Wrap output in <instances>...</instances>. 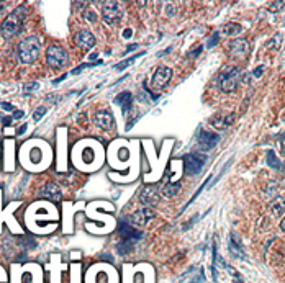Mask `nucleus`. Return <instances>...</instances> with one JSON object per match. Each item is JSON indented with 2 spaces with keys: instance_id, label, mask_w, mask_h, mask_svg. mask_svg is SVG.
<instances>
[{
  "instance_id": "nucleus-32",
  "label": "nucleus",
  "mask_w": 285,
  "mask_h": 283,
  "mask_svg": "<svg viewBox=\"0 0 285 283\" xmlns=\"http://www.w3.org/2000/svg\"><path fill=\"white\" fill-rule=\"evenodd\" d=\"M37 87H38V84H37V82H34V84H30V85H26V87H25V92L28 93L30 90H33V88H37Z\"/></svg>"
},
{
  "instance_id": "nucleus-2",
  "label": "nucleus",
  "mask_w": 285,
  "mask_h": 283,
  "mask_svg": "<svg viewBox=\"0 0 285 283\" xmlns=\"http://www.w3.org/2000/svg\"><path fill=\"white\" fill-rule=\"evenodd\" d=\"M19 161L28 172H43L51 165L52 161V149L43 139L33 138L23 143L19 151Z\"/></svg>"
},
{
  "instance_id": "nucleus-17",
  "label": "nucleus",
  "mask_w": 285,
  "mask_h": 283,
  "mask_svg": "<svg viewBox=\"0 0 285 283\" xmlns=\"http://www.w3.org/2000/svg\"><path fill=\"white\" fill-rule=\"evenodd\" d=\"M94 121H95L97 126H99L100 129H105V131L113 126V117H112V113L106 111V110L97 111L95 117H94Z\"/></svg>"
},
{
  "instance_id": "nucleus-16",
  "label": "nucleus",
  "mask_w": 285,
  "mask_h": 283,
  "mask_svg": "<svg viewBox=\"0 0 285 283\" xmlns=\"http://www.w3.org/2000/svg\"><path fill=\"white\" fill-rule=\"evenodd\" d=\"M228 51L236 58H244L249 51V43L247 40H233L228 43Z\"/></svg>"
},
{
  "instance_id": "nucleus-18",
  "label": "nucleus",
  "mask_w": 285,
  "mask_h": 283,
  "mask_svg": "<svg viewBox=\"0 0 285 283\" xmlns=\"http://www.w3.org/2000/svg\"><path fill=\"white\" fill-rule=\"evenodd\" d=\"M5 157H4V162H5V167L4 169L7 172H10L15 169V164H13V154H15V143L13 139H7L5 141Z\"/></svg>"
},
{
  "instance_id": "nucleus-26",
  "label": "nucleus",
  "mask_w": 285,
  "mask_h": 283,
  "mask_svg": "<svg viewBox=\"0 0 285 283\" xmlns=\"http://www.w3.org/2000/svg\"><path fill=\"white\" fill-rule=\"evenodd\" d=\"M179 188H181V187H179V183L166 182V183H164V187H163V193H164L166 197L171 198V197H174V195H175L177 192H179Z\"/></svg>"
},
{
  "instance_id": "nucleus-1",
  "label": "nucleus",
  "mask_w": 285,
  "mask_h": 283,
  "mask_svg": "<svg viewBox=\"0 0 285 283\" xmlns=\"http://www.w3.org/2000/svg\"><path fill=\"white\" fill-rule=\"evenodd\" d=\"M59 213L51 201L40 200L28 206L25 213V224L31 233L49 234L58 228Z\"/></svg>"
},
{
  "instance_id": "nucleus-37",
  "label": "nucleus",
  "mask_w": 285,
  "mask_h": 283,
  "mask_svg": "<svg viewBox=\"0 0 285 283\" xmlns=\"http://www.w3.org/2000/svg\"><path fill=\"white\" fill-rule=\"evenodd\" d=\"M23 117V111H16L13 117H12V120H19V118H22Z\"/></svg>"
},
{
  "instance_id": "nucleus-29",
  "label": "nucleus",
  "mask_w": 285,
  "mask_h": 283,
  "mask_svg": "<svg viewBox=\"0 0 285 283\" xmlns=\"http://www.w3.org/2000/svg\"><path fill=\"white\" fill-rule=\"evenodd\" d=\"M138 56H133L131 59H127V61H123V63H120V64H117V69H123V67H127V66H130L133 61H135Z\"/></svg>"
},
{
  "instance_id": "nucleus-14",
  "label": "nucleus",
  "mask_w": 285,
  "mask_h": 283,
  "mask_svg": "<svg viewBox=\"0 0 285 283\" xmlns=\"http://www.w3.org/2000/svg\"><path fill=\"white\" fill-rule=\"evenodd\" d=\"M159 201V193L156 190V187L153 185H146V187H142L141 193H139V203L141 205H146L148 208L151 205H154V203Z\"/></svg>"
},
{
  "instance_id": "nucleus-19",
  "label": "nucleus",
  "mask_w": 285,
  "mask_h": 283,
  "mask_svg": "<svg viewBox=\"0 0 285 283\" xmlns=\"http://www.w3.org/2000/svg\"><path fill=\"white\" fill-rule=\"evenodd\" d=\"M203 165V161L197 156H187L185 161H184V167H185V174L193 175V174H199L200 169Z\"/></svg>"
},
{
  "instance_id": "nucleus-36",
  "label": "nucleus",
  "mask_w": 285,
  "mask_h": 283,
  "mask_svg": "<svg viewBox=\"0 0 285 283\" xmlns=\"http://www.w3.org/2000/svg\"><path fill=\"white\" fill-rule=\"evenodd\" d=\"M2 107H4L5 111H13V107L12 105H8V103H2Z\"/></svg>"
},
{
  "instance_id": "nucleus-13",
  "label": "nucleus",
  "mask_w": 285,
  "mask_h": 283,
  "mask_svg": "<svg viewBox=\"0 0 285 283\" xmlns=\"http://www.w3.org/2000/svg\"><path fill=\"white\" fill-rule=\"evenodd\" d=\"M154 216H156V213H154L153 208H142V210L135 211L128 219H130V223L135 224V226H145L148 221L153 219Z\"/></svg>"
},
{
  "instance_id": "nucleus-31",
  "label": "nucleus",
  "mask_w": 285,
  "mask_h": 283,
  "mask_svg": "<svg viewBox=\"0 0 285 283\" xmlns=\"http://www.w3.org/2000/svg\"><path fill=\"white\" fill-rule=\"evenodd\" d=\"M269 164H271V165H275V167H279L277 159H275V156H272V153H269Z\"/></svg>"
},
{
  "instance_id": "nucleus-34",
  "label": "nucleus",
  "mask_w": 285,
  "mask_h": 283,
  "mask_svg": "<svg viewBox=\"0 0 285 283\" xmlns=\"http://www.w3.org/2000/svg\"><path fill=\"white\" fill-rule=\"evenodd\" d=\"M217 40H218V33L213 34V38H211V41H210L208 46H210V48H211V46H215V44H217Z\"/></svg>"
},
{
  "instance_id": "nucleus-15",
  "label": "nucleus",
  "mask_w": 285,
  "mask_h": 283,
  "mask_svg": "<svg viewBox=\"0 0 285 283\" xmlns=\"http://www.w3.org/2000/svg\"><path fill=\"white\" fill-rule=\"evenodd\" d=\"M74 41L79 48H84V49H91L95 46V36L88 31V30H81L76 33Z\"/></svg>"
},
{
  "instance_id": "nucleus-21",
  "label": "nucleus",
  "mask_w": 285,
  "mask_h": 283,
  "mask_svg": "<svg viewBox=\"0 0 285 283\" xmlns=\"http://www.w3.org/2000/svg\"><path fill=\"white\" fill-rule=\"evenodd\" d=\"M235 121V113H223V117L215 118V121H213V126H215L217 129H226L228 126H231V123Z\"/></svg>"
},
{
  "instance_id": "nucleus-35",
  "label": "nucleus",
  "mask_w": 285,
  "mask_h": 283,
  "mask_svg": "<svg viewBox=\"0 0 285 283\" xmlns=\"http://www.w3.org/2000/svg\"><path fill=\"white\" fill-rule=\"evenodd\" d=\"M85 15H87V20H92V22L95 20V13H94L92 10H87V13H85Z\"/></svg>"
},
{
  "instance_id": "nucleus-4",
  "label": "nucleus",
  "mask_w": 285,
  "mask_h": 283,
  "mask_svg": "<svg viewBox=\"0 0 285 283\" xmlns=\"http://www.w3.org/2000/svg\"><path fill=\"white\" fill-rule=\"evenodd\" d=\"M26 18V7L20 5L16 7L15 10L7 16V20L2 25V30H0V34L5 40H12L16 34H20L23 30V23Z\"/></svg>"
},
{
  "instance_id": "nucleus-12",
  "label": "nucleus",
  "mask_w": 285,
  "mask_h": 283,
  "mask_svg": "<svg viewBox=\"0 0 285 283\" xmlns=\"http://www.w3.org/2000/svg\"><path fill=\"white\" fill-rule=\"evenodd\" d=\"M171 77H172V70L169 67H159L154 76H153V81H151V85L154 88H164L169 82H171Z\"/></svg>"
},
{
  "instance_id": "nucleus-38",
  "label": "nucleus",
  "mask_w": 285,
  "mask_h": 283,
  "mask_svg": "<svg viewBox=\"0 0 285 283\" xmlns=\"http://www.w3.org/2000/svg\"><path fill=\"white\" fill-rule=\"evenodd\" d=\"M280 229H282V231L285 233V216L282 218V223H280Z\"/></svg>"
},
{
  "instance_id": "nucleus-7",
  "label": "nucleus",
  "mask_w": 285,
  "mask_h": 283,
  "mask_svg": "<svg viewBox=\"0 0 285 283\" xmlns=\"http://www.w3.org/2000/svg\"><path fill=\"white\" fill-rule=\"evenodd\" d=\"M238 82H239V69L236 66H226L218 76V85L226 93L235 92Z\"/></svg>"
},
{
  "instance_id": "nucleus-22",
  "label": "nucleus",
  "mask_w": 285,
  "mask_h": 283,
  "mask_svg": "<svg viewBox=\"0 0 285 283\" xmlns=\"http://www.w3.org/2000/svg\"><path fill=\"white\" fill-rule=\"evenodd\" d=\"M43 195L46 197L48 200H52V201H59L62 193H61V188L58 187L56 183H48L46 187L43 190Z\"/></svg>"
},
{
  "instance_id": "nucleus-10",
  "label": "nucleus",
  "mask_w": 285,
  "mask_h": 283,
  "mask_svg": "<svg viewBox=\"0 0 285 283\" xmlns=\"http://www.w3.org/2000/svg\"><path fill=\"white\" fill-rule=\"evenodd\" d=\"M118 233L121 236L123 242H128V244L136 242L142 237V233L139 231V229H136L135 226H131V224H127V223L118 224Z\"/></svg>"
},
{
  "instance_id": "nucleus-8",
  "label": "nucleus",
  "mask_w": 285,
  "mask_h": 283,
  "mask_svg": "<svg viewBox=\"0 0 285 283\" xmlns=\"http://www.w3.org/2000/svg\"><path fill=\"white\" fill-rule=\"evenodd\" d=\"M46 64L51 69H62L67 64V52L59 44H51L46 49Z\"/></svg>"
},
{
  "instance_id": "nucleus-11",
  "label": "nucleus",
  "mask_w": 285,
  "mask_h": 283,
  "mask_svg": "<svg viewBox=\"0 0 285 283\" xmlns=\"http://www.w3.org/2000/svg\"><path fill=\"white\" fill-rule=\"evenodd\" d=\"M102 15H103V20L109 22V23H117L121 16V12H120V7L117 2H113V0H109V2H103L102 5Z\"/></svg>"
},
{
  "instance_id": "nucleus-6",
  "label": "nucleus",
  "mask_w": 285,
  "mask_h": 283,
  "mask_svg": "<svg viewBox=\"0 0 285 283\" xmlns=\"http://www.w3.org/2000/svg\"><path fill=\"white\" fill-rule=\"evenodd\" d=\"M20 206V201H15L12 205H8L5 210H2V192H0V231H2V224H8V228L12 229V233L15 234H22L23 228L19 224V221L15 219L13 211Z\"/></svg>"
},
{
  "instance_id": "nucleus-28",
  "label": "nucleus",
  "mask_w": 285,
  "mask_h": 283,
  "mask_svg": "<svg viewBox=\"0 0 285 283\" xmlns=\"http://www.w3.org/2000/svg\"><path fill=\"white\" fill-rule=\"evenodd\" d=\"M44 113H46V108H44V107H40V110H37V111L33 113V118H34V121L41 120V117H43Z\"/></svg>"
},
{
  "instance_id": "nucleus-9",
  "label": "nucleus",
  "mask_w": 285,
  "mask_h": 283,
  "mask_svg": "<svg viewBox=\"0 0 285 283\" xmlns=\"http://www.w3.org/2000/svg\"><path fill=\"white\" fill-rule=\"evenodd\" d=\"M66 128H59L58 129V165L56 169L59 172L66 171Z\"/></svg>"
},
{
  "instance_id": "nucleus-24",
  "label": "nucleus",
  "mask_w": 285,
  "mask_h": 283,
  "mask_svg": "<svg viewBox=\"0 0 285 283\" xmlns=\"http://www.w3.org/2000/svg\"><path fill=\"white\" fill-rule=\"evenodd\" d=\"M241 31H243V26L239 23H226L223 26V33L226 36H236V34H239Z\"/></svg>"
},
{
  "instance_id": "nucleus-30",
  "label": "nucleus",
  "mask_w": 285,
  "mask_h": 283,
  "mask_svg": "<svg viewBox=\"0 0 285 283\" xmlns=\"http://www.w3.org/2000/svg\"><path fill=\"white\" fill-rule=\"evenodd\" d=\"M279 147H280L282 154L285 156V135H282V136H280V139H279Z\"/></svg>"
},
{
  "instance_id": "nucleus-23",
  "label": "nucleus",
  "mask_w": 285,
  "mask_h": 283,
  "mask_svg": "<svg viewBox=\"0 0 285 283\" xmlns=\"http://www.w3.org/2000/svg\"><path fill=\"white\" fill-rule=\"evenodd\" d=\"M115 103L120 105L123 110H128L131 107V93H128V92L120 93L117 99H115Z\"/></svg>"
},
{
  "instance_id": "nucleus-3",
  "label": "nucleus",
  "mask_w": 285,
  "mask_h": 283,
  "mask_svg": "<svg viewBox=\"0 0 285 283\" xmlns=\"http://www.w3.org/2000/svg\"><path fill=\"white\" fill-rule=\"evenodd\" d=\"M73 162L79 171L82 172H92L99 169L102 164L103 153L100 144L94 139H82L73 147Z\"/></svg>"
},
{
  "instance_id": "nucleus-27",
  "label": "nucleus",
  "mask_w": 285,
  "mask_h": 283,
  "mask_svg": "<svg viewBox=\"0 0 285 283\" xmlns=\"http://www.w3.org/2000/svg\"><path fill=\"white\" fill-rule=\"evenodd\" d=\"M285 7V2L283 0H279V2H272V5H269V10L271 12H279L280 8H283Z\"/></svg>"
},
{
  "instance_id": "nucleus-20",
  "label": "nucleus",
  "mask_w": 285,
  "mask_h": 283,
  "mask_svg": "<svg viewBox=\"0 0 285 283\" xmlns=\"http://www.w3.org/2000/svg\"><path fill=\"white\" fill-rule=\"evenodd\" d=\"M218 135H211V133H202V135L199 136V143L203 149H211L213 146H215L218 143Z\"/></svg>"
},
{
  "instance_id": "nucleus-25",
  "label": "nucleus",
  "mask_w": 285,
  "mask_h": 283,
  "mask_svg": "<svg viewBox=\"0 0 285 283\" xmlns=\"http://www.w3.org/2000/svg\"><path fill=\"white\" fill-rule=\"evenodd\" d=\"M271 211L274 216H280L282 213H285V201L282 198L274 200V203L271 205Z\"/></svg>"
},
{
  "instance_id": "nucleus-33",
  "label": "nucleus",
  "mask_w": 285,
  "mask_h": 283,
  "mask_svg": "<svg viewBox=\"0 0 285 283\" xmlns=\"http://www.w3.org/2000/svg\"><path fill=\"white\" fill-rule=\"evenodd\" d=\"M7 281V277H5V272H4V269L0 267V283H5Z\"/></svg>"
},
{
  "instance_id": "nucleus-5",
  "label": "nucleus",
  "mask_w": 285,
  "mask_h": 283,
  "mask_svg": "<svg viewBox=\"0 0 285 283\" xmlns=\"http://www.w3.org/2000/svg\"><path fill=\"white\" fill-rule=\"evenodd\" d=\"M40 54V40L38 36H28L19 44V56L23 64H31Z\"/></svg>"
}]
</instances>
